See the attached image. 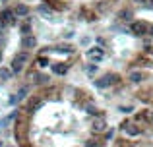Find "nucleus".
<instances>
[{"instance_id": "a878e982", "label": "nucleus", "mask_w": 153, "mask_h": 147, "mask_svg": "<svg viewBox=\"0 0 153 147\" xmlns=\"http://www.w3.org/2000/svg\"><path fill=\"white\" fill-rule=\"evenodd\" d=\"M4 29H6V23H4V21H0V33H2Z\"/></svg>"}, {"instance_id": "f03ea898", "label": "nucleus", "mask_w": 153, "mask_h": 147, "mask_svg": "<svg viewBox=\"0 0 153 147\" xmlns=\"http://www.w3.org/2000/svg\"><path fill=\"white\" fill-rule=\"evenodd\" d=\"M27 60H29V54H27V52H19L18 56L14 58V62H12V72L19 74V72L23 70V66H25Z\"/></svg>"}, {"instance_id": "39448f33", "label": "nucleus", "mask_w": 153, "mask_h": 147, "mask_svg": "<svg viewBox=\"0 0 153 147\" xmlns=\"http://www.w3.org/2000/svg\"><path fill=\"white\" fill-rule=\"evenodd\" d=\"M149 27L151 25H147V23H143V21H134L130 25V29H132L134 35H146V33H149Z\"/></svg>"}, {"instance_id": "9d476101", "label": "nucleus", "mask_w": 153, "mask_h": 147, "mask_svg": "<svg viewBox=\"0 0 153 147\" xmlns=\"http://www.w3.org/2000/svg\"><path fill=\"white\" fill-rule=\"evenodd\" d=\"M105 128H107V124H105V118H103V116H99L97 120L93 122V132H95V134H99V132H103Z\"/></svg>"}, {"instance_id": "0eeeda50", "label": "nucleus", "mask_w": 153, "mask_h": 147, "mask_svg": "<svg viewBox=\"0 0 153 147\" xmlns=\"http://www.w3.org/2000/svg\"><path fill=\"white\" fill-rule=\"evenodd\" d=\"M14 14H16V18H25V16H29V6L18 2V4H16V8H14Z\"/></svg>"}, {"instance_id": "f3484780", "label": "nucleus", "mask_w": 153, "mask_h": 147, "mask_svg": "<svg viewBox=\"0 0 153 147\" xmlns=\"http://www.w3.org/2000/svg\"><path fill=\"white\" fill-rule=\"evenodd\" d=\"M87 112H89V114H99L97 106H93V105H87Z\"/></svg>"}, {"instance_id": "7c9ffc66", "label": "nucleus", "mask_w": 153, "mask_h": 147, "mask_svg": "<svg viewBox=\"0 0 153 147\" xmlns=\"http://www.w3.org/2000/svg\"><path fill=\"white\" fill-rule=\"evenodd\" d=\"M151 120H153V112H151Z\"/></svg>"}, {"instance_id": "2eb2a0df", "label": "nucleus", "mask_w": 153, "mask_h": 147, "mask_svg": "<svg viewBox=\"0 0 153 147\" xmlns=\"http://www.w3.org/2000/svg\"><path fill=\"white\" fill-rule=\"evenodd\" d=\"M118 16H120V19H122V21H130V19H132V12L130 10H122Z\"/></svg>"}, {"instance_id": "b1692460", "label": "nucleus", "mask_w": 153, "mask_h": 147, "mask_svg": "<svg viewBox=\"0 0 153 147\" xmlns=\"http://www.w3.org/2000/svg\"><path fill=\"white\" fill-rule=\"evenodd\" d=\"M39 64H41V66H47V64H51V62L47 60V58H39Z\"/></svg>"}, {"instance_id": "4468645a", "label": "nucleus", "mask_w": 153, "mask_h": 147, "mask_svg": "<svg viewBox=\"0 0 153 147\" xmlns=\"http://www.w3.org/2000/svg\"><path fill=\"white\" fill-rule=\"evenodd\" d=\"M19 33H22L23 37H27V35H31V25H29V23H23V25L19 27Z\"/></svg>"}, {"instance_id": "f8f14e48", "label": "nucleus", "mask_w": 153, "mask_h": 147, "mask_svg": "<svg viewBox=\"0 0 153 147\" xmlns=\"http://www.w3.org/2000/svg\"><path fill=\"white\" fill-rule=\"evenodd\" d=\"M128 79H130L132 83H140V81L143 79V74L136 70V72H130V74H128Z\"/></svg>"}, {"instance_id": "20e7f679", "label": "nucleus", "mask_w": 153, "mask_h": 147, "mask_svg": "<svg viewBox=\"0 0 153 147\" xmlns=\"http://www.w3.org/2000/svg\"><path fill=\"white\" fill-rule=\"evenodd\" d=\"M35 47H37V37H35L33 33L27 35V37H22V49H23V52L35 49Z\"/></svg>"}, {"instance_id": "dca6fc26", "label": "nucleus", "mask_w": 153, "mask_h": 147, "mask_svg": "<svg viewBox=\"0 0 153 147\" xmlns=\"http://www.w3.org/2000/svg\"><path fill=\"white\" fill-rule=\"evenodd\" d=\"M27 93H29V87H27V85H25V87H22V89L18 91V95H16V97H18V101H22V99L25 97Z\"/></svg>"}, {"instance_id": "412c9836", "label": "nucleus", "mask_w": 153, "mask_h": 147, "mask_svg": "<svg viewBox=\"0 0 153 147\" xmlns=\"http://www.w3.org/2000/svg\"><path fill=\"white\" fill-rule=\"evenodd\" d=\"M132 110H134L132 106H120V112H132Z\"/></svg>"}, {"instance_id": "6e6552de", "label": "nucleus", "mask_w": 153, "mask_h": 147, "mask_svg": "<svg viewBox=\"0 0 153 147\" xmlns=\"http://www.w3.org/2000/svg\"><path fill=\"white\" fill-rule=\"evenodd\" d=\"M122 130H124V134H126V136H132V137H134V136H140V134H142V130H140L136 124H132V122H130V124H124V126H122Z\"/></svg>"}, {"instance_id": "c756f323", "label": "nucleus", "mask_w": 153, "mask_h": 147, "mask_svg": "<svg viewBox=\"0 0 153 147\" xmlns=\"http://www.w3.org/2000/svg\"><path fill=\"white\" fill-rule=\"evenodd\" d=\"M0 147H4V143H2V141H0Z\"/></svg>"}, {"instance_id": "9b49d317", "label": "nucleus", "mask_w": 153, "mask_h": 147, "mask_svg": "<svg viewBox=\"0 0 153 147\" xmlns=\"http://www.w3.org/2000/svg\"><path fill=\"white\" fill-rule=\"evenodd\" d=\"M52 50H54V52H60V54H62V52H66V54L74 52V49H72V47L68 45V43H66V45H58V47H52Z\"/></svg>"}, {"instance_id": "5701e85b", "label": "nucleus", "mask_w": 153, "mask_h": 147, "mask_svg": "<svg viewBox=\"0 0 153 147\" xmlns=\"http://www.w3.org/2000/svg\"><path fill=\"white\" fill-rule=\"evenodd\" d=\"M85 147H99V143H97V141H87Z\"/></svg>"}, {"instance_id": "393cba45", "label": "nucleus", "mask_w": 153, "mask_h": 147, "mask_svg": "<svg viewBox=\"0 0 153 147\" xmlns=\"http://www.w3.org/2000/svg\"><path fill=\"white\" fill-rule=\"evenodd\" d=\"M72 37H74V31L68 29V31H66V39H72Z\"/></svg>"}, {"instance_id": "c85d7f7f", "label": "nucleus", "mask_w": 153, "mask_h": 147, "mask_svg": "<svg viewBox=\"0 0 153 147\" xmlns=\"http://www.w3.org/2000/svg\"><path fill=\"white\" fill-rule=\"evenodd\" d=\"M0 64H2V50H0Z\"/></svg>"}, {"instance_id": "a211bd4d", "label": "nucleus", "mask_w": 153, "mask_h": 147, "mask_svg": "<svg viewBox=\"0 0 153 147\" xmlns=\"http://www.w3.org/2000/svg\"><path fill=\"white\" fill-rule=\"evenodd\" d=\"M39 10H41V12H43V14H45V16H51V8H47L45 4H43V6L39 8Z\"/></svg>"}, {"instance_id": "423d86ee", "label": "nucleus", "mask_w": 153, "mask_h": 147, "mask_svg": "<svg viewBox=\"0 0 153 147\" xmlns=\"http://www.w3.org/2000/svg\"><path fill=\"white\" fill-rule=\"evenodd\" d=\"M87 56H89V58H93L95 62H99V60H103L105 52H103V49H99V47H91V49L87 50Z\"/></svg>"}, {"instance_id": "bb28decb", "label": "nucleus", "mask_w": 153, "mask_h": 147, "mask_svg": "<svg viewBox=\"0 0 153 147\" xmlns=\"http://www.w3.org/2000/svg\"><path fill=\"white\" fill-rule=\"evenodd\" d=\"M4 43H6V37H4V35L0 33V45H4Z\"/></svg>"}, {"instance_id": "7ed1b4c3", "label": "nucleus", "mask_w": 153, "mask_h": 147, "mask_svg": "<svg viewBox=\"0 0 153 147\" xmlns=\"http://www.w3.org/2000/svg\"><path fill=\"white\" fill-rule=\"evenodd\" d=\"M0 21H4L6 25H16V14H14V10H10V8H2L0 10Z\"/></svg>"}, {"instance_id": "4be33fe9", "label": "nucleus", "mask_w": 153, "mask_h": 147, "mask_svg": "<svg viewBox=\"0 0 153 147\" xmlns=\"http://www.w3.org/2000/svg\"><path fill=\"white\" fill-rule=\"evenodd\" d=\"M79 45H82V47H85V45H89V37H83V39H82V41H79Z\"/></svg>"}, {"instance_id": "2f4dec72", "label": "nucleus", "mask_w": 153, "mask_h": 147, "mask_svg": "<svg viewBox=\"0 0 153 147\" xmlns=\"http://www.w3.org/2000/svg\"><path fill=\"white\" fill-rule=\"evenodd\" d=\"M2 2H8V0H2Z\"/></svg>"}, {"instance_id": "aec40b11", "label": "nucleus", "mask_w": 153, "mask_h": 147, "mask_svg": "<svg viewBox=\"0 0 153 147\" xmlns=\"http://www.w3.org/2000/svg\"><path fill=\"white\" fill-rule=\"evenodd\" d=\"M112 136H114V130H108V132L105 134V140H112Z\"/></svg>"}, {"instance_id": "f257e3e1", "label": "nucleus", "mask_w": 153, "mask_h": 147, "mask_svg": "<svg viewBox=\"0 0 153 147\" xmlns=\"http://www.w3.org/2000/svg\"><path fill=\"white\" fill-rule=\"evenodd\" d=\"M116 81H118V75L116 74H107V75H103V78L95 79V87H97V89H105V87L112 85V83H116Z\"/></svg>"}, {"instance_id": "6ab92c4d", "label": "nucleus", "mask_w": 153, "mask_h": 147, "mask_svg": "<svg viewBox=\"0 0 153 147\" xmlns=\"http://www.w3.org/2000/svg\"><path fill=\"white\" fill-rule=\"evenodd\" d=\"M95 72H97V66H95V64L87 66V74H95Z\"/></svg>"}, {"instance_id": "cd10ccee", "label": "nucleus", "mask_w": 153, "mask_h": 147, "mask_svg": "<svg viewBox=\"0 0 153 147\" xmlns=\"http://www.w3.org/2000/svg\"><path fill=\"white\" fill-rule=\"evenodd\" d=\"M149 35H153V25H151V27H149Z\"/></svg>"}, {"instance_id": "1a4fd4ad", "label": "nucleus", "mask_w": 153, "mask_h": 147, "mask_svg": "<svg viewBox=\"0 0 153 147\" xmlns=\"http://www.w3.org/2000/svg\"><path fill=\"white\" fill-rule=\"evenodd\" d=\"M51 70H52L56 75H64V74L68 72V66H66V64H60V62H54V64L51 66Z\"/></svg>"}, {"instance_id": "ddd939ff", "label": "nucleus", "mask_w": 153, "mask_h": 147, "mask_svg": "<svg viewBox=\"0 0 153 147\" xmlns=\"http://www.w3.org/2000/svg\"><path fill=\"white\" fill-rule=\"evenodd\" d=\"M10 78H12V72H10V70L0 68V79H2V81H8Z\"/></svg>"}]
</instances>
